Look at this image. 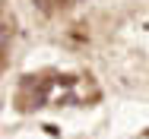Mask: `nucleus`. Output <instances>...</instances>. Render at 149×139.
<instances>
[{
  "label": "nucleus",
  "instance_id": "f257e3e1",
  "mask_svg": "<svg viewBox=\"0 0 149 139\" xmlns=\"http://www.w3.org/2000/svg\"><path fill=\"white\" fill-rule=\"evenodd\" d=\"M54 3H57V0H35V6H38L41 13H51V10H54Z\"/></svg>",
  "mask_w": 149,
  "mask_h": 139
},
{
  "label": "nucleus",
  "instance_id": "f03ea898",
  "mask_svg": "<svg viewBox=\"0 0 149 139\" xmlns=\"http://www.w3.org/2000/svg\"><path fill=\"white\" fill-rule=\"evenodd\" d=\"M3 41H6V32H0V48H3Z\"/></svg>",
  "mask_w": 149,
  "mask_h": 139
},
{
  "label": "nucleus",
  "instance_id": "7ed1b4c3",
  "mask_svg": "<svg viewBox=\"0 0 149 139\" xmlns=\"http://www.w3.org/2000/svg\"><path fill=\"white\" fill-rule=\"evenodd\" d=\"M57 3H67V0H57Z\"/></svg>",
  "mask_w": 149,
  "mask_h": 139
}]
</instances>
